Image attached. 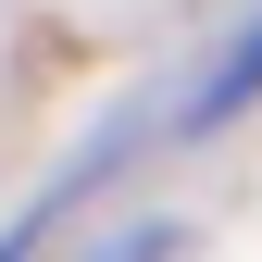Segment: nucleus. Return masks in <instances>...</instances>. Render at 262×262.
<instances>
[{
  "label": "nucleus",
  "mask_w": 262,
  "mask_h": 262,
  "mask_svg": "<svg viewBox=\"0 0 262 262\" xmlns=\"http://www.w3.org/2000/svg\"><path fill=\"white\" fill-rule=\"evenodd\" d=\"M0 262H25V237H13V250H0Z\"/></svg>",
  "instance_id": "obj_2"
},
{
  "label": "nucleus",
  "mask_w": 262,
  "mask_h": 262,
  "mask_svg": "<svg viewBox=\"0 0 262 262\" xmlns=\"http://www.w3.org/2000/svg\"><path fill=\"white\" fill-rule=\"evenodd\" d=\"M237 100H262V13L237 25V50L212 62V88H200V125H225V113H237Z\"/></svg>",
  "instance_id": "obj_1"
}]
</instances>
